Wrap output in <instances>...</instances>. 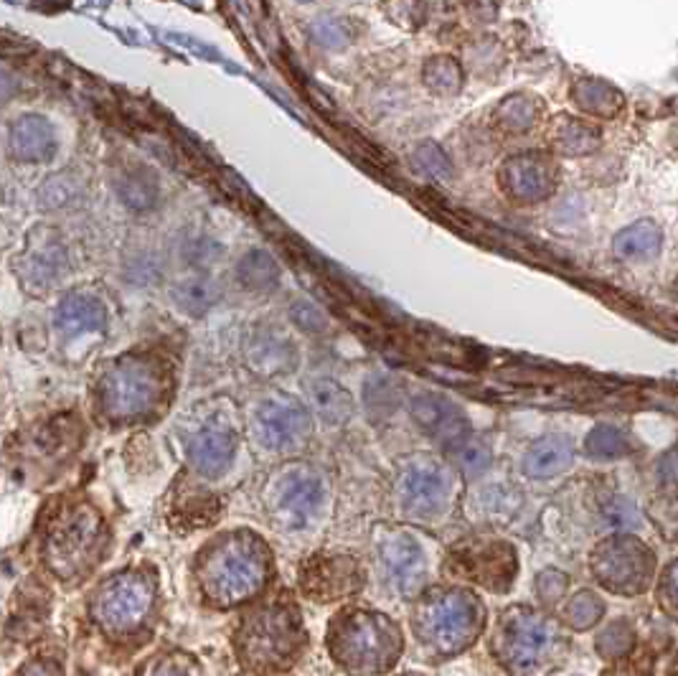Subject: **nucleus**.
I'll list each match as a JSON object with an SVG mask.
<instances>
[{"label": "nucleus", "instance_id": "423d86ee", "mask_svg": "<svg viewBox=\"0 0 678 676\" xmlns=\"http://www.w3.org/2000/svg\"><path fill=\"white\" fill-rule=\"evenodd\" d=\"M300 628L287 608H267L242 630V656L257 668L282 666L295 656Z\"/></svg>", "mask_w": 678, "mask_h": 676}, {"label": "nucleus", "instance_id": "dca6fc26", "mask_svg": "<svg viewBox=\"0 0 678 676\" xmlns=\"http://www.w3.org/2000/svg\"><path fill=\"white\" fill-rule=\"evenodd\" d=\"M11 153L21 163H47L56 153V130L47 117L26 115L11 125Z\"/></svg>", "mask_w": 678, "mask_h": 676}, {"label": "nucleus", "instance_id": "5701e85b", "mask_svg": "<svg viewBox=\"0 0 678 676\" xmlns=\"http://www.w3.org/2000/svg\"><path fill=\"white\" fill-rule=\"evenodd\" d=\"M310 407L318 418H323L331 425H341L354 414V397L348 395L346 386H341L333 379H316L308 386Z\"/></svg>", "mask_w": 678, "mask_h": 676}, {"label": "nucleus", "instance_id": "bb28decb", "mask_svg": "<svg viewBox=\"0 0 678 676\" xmlns=\"http://www.w3.org/2000/svg\"><path fill=\"white\" fill-rule=\"evenodd\" d=\"M117 193H120L123 204L128 206L132 212H148L158 204L161 189L158 181L151 170L145 168H136L130 174H125L120 181H117Z\"/></svg>", "mask_w": 678, "mask_h": 676}, {"label": "nucleus", "instance_id": "c756f323", "mask_svg": "<svg viewBox=\"0 0 678 676\" xmlns=\"http://www.w3.org/2000/svg\"><path fill=\"white\" fill-rule=\"evenodd\" d=\"M310 39L328 51H341L354 41V28L344 18L323 16L312 24Z\"/></svg>", "mask_w": 678, "mask_h": 676}, {"label": "nucleus", "instance_id": "f03ea898", "mask_svg": "<svg viewBox=\"0 0 678 676\" xmlns=\"http://www.w3.org/2000/svg\"><path fill=\"white\" fill-rule=\"evenodd\" d=\"M163 395V374L151 359L128 356L110 367L100 384V405L110 420L145 418Z\"/></svg>", "mask_w": 678, "mask_h": 676}, {"label": "nucleus", "instance_id": "f8f14e48", "mask_svg": "<svg viewBox=\"0 0 678 676\" xmlns=\"http://www.w3.org/2000/svg\"><path fill=\"white\" fill-rule=\"evenodd\" d=\"M325 503V483L310 468H295L278 483V507L293 524H308Z\"/></svg>", "mask_w": 678, "mask_h": 676}, {"label": "nucleus", "instance_id": "ddd939ff", "mask_svg": "<svg viewBox=\"0 0 678 676\" xmlns=\"http://www.w3.org/2000/svg\"><path fill=\"white\" fill-rule=\"evenodd\" d=\"M382 562L401 598H412L424 583V554L405 534H392L382 545Z\"/></svg>", "mask_w": 678, "mask_h": 676}, {"label": "nucleus", "instance_id": "aec40b11", "mask_svg": "<svg viewBox=\"0 0 678 676\" xmlns=\"http://www.w3.org/2000/svg\"><path fill=\"white\" fill-rule=\"evenodd\" d=\"M572 443L562 435H547L532 443L524 456V473L532 479H551V475L567 471L572 463Z\"/></svg>", "mask_w": 678, "mask_h": 676}, {"label": "nucleus", "instance_id": "412c9836", "mask_svg": "<svg viewBox=\"0 0 678 676\" xmlns=\"http://www.w3.org/2000/svg\"><path fill=\"white\" fill-rule=\"evenodd\" d=\"M170 298L186 316H204L221 301V285L212 275H191V278L176 282Z\"/></svg>", "mask_w": 678, "mask_h": 676}, {"label": "nucleus", "instance_id": "f3484780", "mask_svg": "<svg viewBox=\"0 0 678 676\" xmlns=\"http://www.w3.org/2000/svg\"><path fill=\"white\" fill-rule=\"evenodd\" d=\"M107 323V310L94 295L69 293L56 306L54 326L64 339H79L87 333H97Z\"/></svg>", "mask_w": 678, "mask_h": 676}, {"label": "nucleus", "instance_id": "39448f33", "mask_svg": "<svg viewBox=\"0 0 678 676\" xmlns=\"http://www.w3.org/2000/svg\"><path fill=\"white\" fill-rule=\"evenodd\" d=\"M478 628V603L465 592H443L424 600L417 613V630L432 651L452 653L471 643Z\"/></svg>", "mask_w": 678, "mask_h": 676}, {"label": "nucleus", "instance_id": "a878e982", "mask_svg": "<svg viewBox=\"0 0 678 676\" xmlns=\"http://www.w3.org/2000/svg\"><path fill=\"white\" fill-rule=\"evenodd\" d=\"M422 81L432 94L456 97L465 85V72L452 56H432L422 66Z\"/></svg>", "mask_w": 678, "mask_h": 676}, {"label": "nucleus", "instance_id": "4be33fe9", "mask_svg": "<svg viewBox=\"0 0 678 676\" xmlns=\"http://www.w3.org/2000/svg\"><path fill=\"white\" fill-rule=\"evenodd\" d=\"M21 278L31 293H43L54 285L59 275L64 272V252L54 244H43L41 250H31L21 259Z\"/></svg>", "mask_w": 678, "mask_h": 676}, {"label": "nucleus", "instance_id": "6e6552de", "mask_svg": "<svg viewBox=\"0 0 678 676\" xmlns=\"http://www.w3.org/2000/svg\"><path fill=\"white\" fill-rule=\"evenodd\" d=\"M351 618L341 630L338 636V653L346 659L351 668H382L386 666L392 653V634L389 623L384 618H376L369 613H354Z\"/></svg>", "mask_w": 678, "mask_h": 676}, {"label": "nucleus", "instance_id": "473e14b6", "mask_svg": "<svg viewBox=\"0 0 678 676\" xmlns=\"http://www.w3.org/2000/svg\"><path fill=\"white\" fill-rule=\"evenodd\" d=\"M290 318H293L297 329L305 331V333H320V331L328 329L325 316L320 314V310L308 301H297L295 306L290 308Z\"/></svg>", "mask_w": 678, "mask_h": 676}, {"label": "nucleus", "instance_id": "f704fd0d", "mask_svg": "<svg viewBox=\"0 0 678 676\" xmlns=\"http://www.w3.org/2000/svg\"><path fill=\"white\" fill-rule=\"evenodd\" d=\"M16 92H18V79L13 77V74L0 69V105L11 102L13 97H16Z\"/></svg>", "mask_w": 678, "mask_h": 676}, {"label": "nucleus", "instance_id": "b1692460", "mask_svg": "<svg viewBox=\"0 0 678 676\" xmlns=\"http://www.w3.org/2000/svg\"><path fill=\"white\" fill-rule=\"evenodd\" d=\"M554 148L559 155H567V158L590 155L600 148V130L587 120L562 117L554 125Z\"/></svg>", "mask_w": 678, "mask_h": 676}, {"label": "nucleus", "instance_id": "e433bc0d", "mask_svg": "<svg viewBox=\"0 0 678 676\" xmlns=\"http://www.w3.org/2000/svg\"><path fill=\"white\" fill-rule=\"evenodd\" d=\"M148 676H183V674L178 672V668H174V666H155Z\"/></svg>", "mask_w": 678, "mask_h": 676}, {"label": "nucleus", "instance_id": "7c9ffc66", "mask_svg": "<svg viewBox=\"0 0 678 676\" xmlns=\"http://www.w3.org/2000/svg\"><path fill=\"white\" fill-rule=\"evenodd\" d=\"M412 158H414V166L420 168L424 176L435 178V181L447 183L452 178V174H456L443 148H439L437 143H432V140H424V143L417 145Z\"/></svg>", "mask_w": 678, "mask_h": 676}, {"label": "nucleus", "instance_id": "0eeeda50", "mask_svg": "<svg viewBox=\"0 0 678 676\" xmlns=\"http://www.w3.org/2000/svg\"><path fill=\"white\" fill-rule=\"evenodd\" d=\"M498 183L513 202L541 204L559 189V166L549 153L524 151L503 161Z\"/></svg>", "mask_w": 678, "mask_h": 676}, {"label": "nucleus", "instance_id": "a211bd4d", "mask_svg": "<svg viewBox=\"0 0 678 676\" xmlns=\"http://www.w3.org/2000/svg\"><path fill=\"white\" fill-rule=\"evenodd\" d=\"M572 102L594 120H615L625 107L623 92L605 79H579L572 87Z\"/></svg>", "mask_w": 678, "mask_h": 676}, {"label": "nucleus", "instance_id": "2f4dec72", "mask_svg": "<svg viewBox=\"0 0 678 676\" xmlns=\"http://www.w3.org/2000/svg\"><path fill=\"white\" fill-rule=\"evenodd\" d=\"M384 16L405 31H417L427 21V3L424 0H382Z\"/></svg>", "mask_w": 678, "mask_h": 676}, {"label": "nucleus", "instance_id": "393cba45", "mask_svg": "<svg viewBox=\"0 0 678 676\" xmlns=\"http://www.w3.org/2000/svg\"><path fill=\"white\" fill-rule=\"evenodd\" d=\"M236 280L242 282V288L255 290V293H265V290L278 288L280 265L274 263L270 252L250 250L247 255L240 259V265H236Z\"/></svg>", "mask_w": 678, "mask_h": 676}, {"label": "nucleus", "instance_id": "cd10ccee", "mask_svg": "<svg viewBox=\"0 0 678 676\" xmlns=\"http://www.w3.org/2000/svg\"><path fill=\"white\" fill-rule=\"evenodd\" d=\"M539 102L532 94H509L501 105L496 107V123L498 128L509 132H526L532 130L536 120H539Z\"/></svg>", "mask_w": 678, "mask_h": 676}, {"label": "nucleus", "instance_id": "20e7f679", "mask_svg": "<svg viewBox=\"0 0 678 676\" xmlns=\"http://www.w3.org/2000/svg\"><path fill=\"white\" fill-rule=\"evenodd\" d=\"M155 588L143 572H120L104 579L92 598V615L110 634H128L148 618Z\"/></svg>", "mask_w": 678, "mask_h": 676}, {"label": "nucleus", "instance_id": "9d476101", "mask_svg": "<svg viewBox=\"0 0 678 676\" xmlns=\"http://www.w3.org/2000/svg\"><path fill=\"white\" fill-rule=\"evenodd\" d=\"M554 630L549 621L539 618L534 613L513 615L506 626L503 653L511 661L513 672H534L547 661V653L554 646Z\"/></svg>", "mask_w": 678, "mask_h": 676}, {"label": "nucleus", "instance_id": "2eb2a0df", "mask_svg": "<svg viewBox=\"0 0 678 676\" xmlns=\"http://www.w3.org/2000/svg\"><path fill=\"white\" fill-rule=\"evenodd\" d=\"M236 441L232 430L221 425H206L191 437L189 460L199 473L219 475L232 465Z\"/></svg>", "mask_w": 678, "mask_h": 676}, {"label": "nucleus", "instance_id": "c85d7f7f", "mask_svg": "<svg viewBox=\"0 0 678 676\" xmlns=\"http://www.w3.org/2000/svg\"><path fill=\"white\" fill-rule=\"evenodd\" d=\"M252 363L263 369L265 374H282V371L295 367V348L290 341L267 333L252 344Z\"/></svg>", "mask_w": 678, "mask_h": 676}, {"label": "nucleus", "instance_id": "1a4fd4ad", "mask_svg": "<svg viewBox=\"0 0 678 676\" xmlns=\"http://www.w3.org/2000/svg\"><path fill=\"white\" fill-rule=\"evenodd\" d=\"M310 418L300 405L290 399H265L252 420V433L267 450L293 448L308 437Z\"/></svg>", "mask_w": 678, "mask_h": 676}, {"label": "nucleus", "instance_id": "6ab92c4d", "mask_svg": "<svg viewBox=\"0 0 678 676\" xmlns=\"http://www.w3.org/2000/svg\"><path fill=\"white\" fill-rule=\"evenodd\" d=\"M615 255L625 263H651L663 250V232L653 219L632 221L623 232L615 234Z\"/></svg>", "mask_w": 678, "mask_h": 676}, {"label": "nucleus", "instance_id": "c9c22d12", "mask_svg": "<svg viewBox=\"0 0 678 676\" xmlns=\"http://www.w3.org/2000/svg\"><path fill=\"white\" fill-rule=\"evenodd\" d=\"M24 676H64V674L54 661H34V664L24 672Z\"/></svg>", "mask_w": 678, "mask_h": 676}, {"label": "nucleus", "instance_id": "72a5a7b5", "mask_svg": "<svg viewBox=\"0 0 678 676\" xmlns=\"http://www.w3.org/2000/svg\"><path fill=\"white\" fill-rule=\"evenodd\" d=\"M452 450H458V458H460V465L465 468V471H471V473H481L483 468L488 465V450L483 448L481 443H475L471 435L465 437L463 443L460 445H456V448Z\"/></svg>", "mask_w": 678, "mask_h": 676}, {"label": "nucleus", "instance_id": "9b49d317", "mask_svg": "<svg viewBox=\"0 0 678 676\" xmlns=\"http://www.w3.org/2000/svg\"><path fill=\"white\" fill-rule=\"evenodd\" d=\"M401 503L414 516H435L447 501V475L432 460H417L401 475Z\"/></svg>", "mask_w": 678, "mask_h": 676}, {"label": "nucleus", "instance_id": "f257e3e1", "mask_svg": "<svg viewBox=\"0 0 678 676\" xmlns=\"http://www.w3.org/2000/svg\"><path fill=\"white\" fill-rule=\"evenodd\" d=\"M265 549L252 537H234L212 549L201 567V585L216 603H240L265 583Z\"/></svg>", "mask_w": 678, "mask_h": 676}, {"label": "nucleus", "instance_id": "7ed1b4c3", "mask_svg": "<svg viewBox=\"0 0 678 676\" xmlns=\"http://www.w3.org/2000/svg\"><path fill=\"white\" fill-rule=\"evenodd\" d=\"M104 545V522L92 507H74L51 526L43 557L56 577L72 579L85 572Z\"/></svg>", "mask_w": 678, "mask_h": 676}, {"label": "nucleus", "instance_id": "4468645a", "mask_svg": "<svg viewBox=\"0 0 678 676\" xmlns=\"http://www.w3.org/2000/svg\"><path fill=\"white\" fill-rule=\"evenodd\" d=\"M412 418L427 435H435L437 441L447 445H460L468 437V425L456 405H450L443 397L420 395L412 403Z\"/></svg>", "mask_w": 678, "mask_h": 676}, {"label": "nucleus", "instance_id": "4c0bfd02", "mask_svg": "<svg viewBox=\"0 0 678 676\" xmlns=\"http://www.w3.org/2000/svg\"><path fill=\"white\" fill-rule=\"evenodd\" d=\"M300 3H308V0H300Z\"/></svg>", "mask_w": 678, "mask_h": 676}]
</instances>
